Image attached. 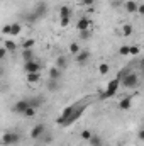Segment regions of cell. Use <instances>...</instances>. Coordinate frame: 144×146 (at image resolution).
Listing matches in <instances>:
<instances>
[{"instance_id": "obj_1", "label": "cell", "mask_w": 144, "mask_h": 146, "mask_svg": "<svg viewBox=\"0 0 144 146\" xmlns=\"http://www.w3.org/2000/svg\"><path fill=\"white\" fill-rule=\"evenodd\" d=\"M127 72H129V70H122V72L114 78V80H110V82H108L105 92H102V94H100V99H102V100H105V99H112V97L117 94V90H119V87H120V76H122L124 73H127Z\"/></svg>"}, {"instance_id": "obj_2", "label": "cell", "mask_w": 144, "mask_h": 146, "mask_svg": "<svg viewBox=\"0 0 144 146\" xmlns=\"http://www.w3.org/2000/svg\"><path fill=\"white\" fill-rule=\"evenodd\" d=\"M88 106H90V102H88V100H81V102L76 106V109H75L71 114H70V117H68V119L63 122V127H66V126H71L73 122H76V121H78V119L83 115V112L87 110V107H88Z\"/></svg>"}, {"instance_id": "obj_3", "label": "cell", "mask_w": 144, "mask_h": 146, "mask_svg": "<svg viewBox=\"0 0 144 146\" xmlns=\"http://www.w3.org/2000/svg\"><path fill=\"white\" fill-rule=\"evenodd\" d=\"M120 85L124 88H137L139 85V75L136 72H127L120 76Z\"/></svg>"}, {"instance_id": "obj_4", "label": "cell", "mask_w": 144, "mask_h": 146, "mask_svg": "<svg viewBox=\"0 0 144 146\" xmlns=\"http://www.w3.org/2000/svg\"><path fill=\"white\" fill-rule=\"evenodd\" d=\"M20 134L19 133H15V131H7L3 136H2V139H0V145L2 146H15L20 143Z\"/></svg>"}, {"instance_id": "obj_5", "label": "cell", "mask_w": 144, "mask_h": 146, "mask_svg": "<svg viewBox=\"0 0 144 146\" xmlns=\"http://www.w3.org/2000/svg\"><path fill=\"white\" fill-rule=\"evenodd\" d=\"M80 102H81V100H76L75 104H71V106H68L66 109H63V112H61V115H59V117L56 119V124H58V126H63V122H65V121H66V119L70 117V114H71V112H73L75 109H76V106H78Z\"/></svg>"}, {"instance_id": "obj_6", "label": "cell", "mask_w": 144, "mask_h": 146, "mask_svg": "<svg viewBox=\"0 0 144 146\" xmlns=\"http://www.w3.org/2000/svg\"><path fill=\"white\" fill-rule=\"evenodd\" d=\"M32 12L36 14V17L41 21V19H44L46 17V14H48V3L44 2V0H41V2H37L36 7L32 9Z\"/></svg>"}, {"instance_id": "obj_7", "label": "cell", "mask_w": 144, "mask_h": 146, "mask_svg": "<svg viewBox=\"0 0 144 146\" xmlns=\"http://www.w3.org/2000/svg\"><path fill=\"white\" fill-rule=\"evenodd\" d=\"M44 133H46V124H44V122H39V124H36V126L31 129V134H29V136H31V139H36L37 141V139L42 138Z\"/></svg>"}, {"instance_id": "obj_8", "label": "cell", "mask_w": 144, "mask_h": 146, "mask_svg": "<svg viewBox=\"0 0 144 146\" xmlns=\"http://www.w3.org/2000/svg\"><path fill=\"white\" fill-rule=\"evenodd\" d=\"M22 68H24L26 73H39L42 66H41V63H39L37 60H32V61H26V63L22 65Z\"/></svg>"}, {"instance_id": "obj_9", "label": "cell", "mask_w": 144, "mask_h": 146, "mask_svg": "<svg viewBox=\"0 0 144 146\" xmlns=\"http://www.w3.org/2000/svg\"><path fill=\"white\" fill-rule=\"evenodd\" d=\"M27 107H29V100H27V99H20V100H17V102L12 106V112L22 115V112L27 109Z\"/></svg>"}, {"instance_id": "obj_10", "label": "cell", "mask_w": 144, "mask_h": 146, "mask_svg": "<svg viewBox=\"0 0 144 146\" xmlns=\"http://www.w3.org/2000/svg\"><path fill=\"white\" fill-rule=\"evenodd\" d=\"M76 29H78V31L92 29V19H90V17H87V15L80 17V19H78V22H76Z\"/></svg>"}, {"instance_id": "obj_11", "label": "cell", "mask_w": 144, "mask_h": 146, "mask_svg": "<svg viewBox=\"0 0 144 146\" xmlns=\"http://www.w3.org/2000/svg\"><path fill=\"white\" fill-rule=\"evenodd\" d=\"M75 60H76V63L85 65V63L90 60V51H87V49H80V53L75 54Z\"/></svg>"}, {"instance_id": "obj_12", "label": "cell", "mask_w": 144, "mask_h": 146, "mask_svg": "<svg viewBox=\"0 0 144 146\" xmlns=\"http://www.w3.org/2000/svg\"><path fill=\"white\" fill-rule=\"evenodd\" d=\"M20 60L26 63V61H32V60H36V53H34V49H22V53H20Z\"/></svg>"}, {"instance_id": "obj_13", "label": "cell", "mask_w": 144, "mask_h": 146, "mask_svg": "<svg viewBox=\"0 0 144 146\" xmlns=\"http://www.w3.org/2000/svg\"><path fill=\"white\" fill-rule=\"evenodd\" d=\"M63 78V72L59 70V68H56V66H51L49 68V80H61Z\"/></svg>"}, {"instance_id": "obj_14", "label": "cell", "mask_w": 144, "mask_h": 146, "mask_svg": "<svg viewBox=\"0 0 144 146\" xmlns=\"http://www.w3.org/2000/svg\"><path fill=\"white\" fill-rule=\"evenodd\" d=\"M137 2L136 0H126L124 2V7H126V10L129 12V14H136V10H137Z\"/></svg>"}, {"instance_id": "obj_15", "label": "cell", "mask_w": 144, "mask_h": 146, "mask_svg": "<svg viewBox=\"0 0 144 146\" xmlns=\"http://www.w3.org/2000/svg\"><path fill=\"white\" fill-rule=\"evenodd\" d=\"M26 80L29 85H36L41 80V73H26Z\"/></svg>"}, {"instance_id": "obj_16", "label": "cell", "mask_w": 144, "mask_h": 146, "mask_svg": "<svg viewBox=\"0 0 144 146\" xmlns=\"http://www.w3.org/2000/svg\"><path fill=\"white\" fill-rule=\"evenodd\" d=\"M132 106V97H124L120 102H119V109L120 110H129Z\"/></svg>"}, {"instance_id": "obj_17", "label": "cell", "mask_w": 144, "mask_h": 146, "mask_svg": "<svg viewBox=\"0 0 144 146\" xmlns=\"http://www.w3.org/2000/svg\"><path fill=\"white\" fill-rule=\"evenodd\" d=\"M59 19H71V9L68 5L59 7Z\"/></svg>"}, {"instance_id": "obj_18", "label": "cell", "mask_w": 144, "mask_h": 146, "mask_svg": "<svg viewBox=\"0 0 144 146\" xmlns=\"http://www.w3.org/2000/svg\"><path fill=\"white\" fill-rule=\"evenodd\" d=\"M22 33V24L20 22H12L10 24V36H19Z\"/></svg>"}, {"instance_id": "obj_19", "label": "cell", "mask_w": 144, "mask_h": 146, "mask_svg": "<svg viewBox=\"0 0 144 146\" xmlns=\"http://www.w3.org/2000/svg\"><path fill=\"white\" fill-rule=\"evenodd\" d=\"M27 100H29V106H32V107H36V109H39V107L44 104V97H41V95L32 97V99H27Z\"/></svg>"}, {"instance_id": "obj_20", "label": "cell", "mask_w": 144, "mask_h": 146, "mask_svg": "<svg viewBox=\"0 0 144 146\" xmlns=\"http://www.w3.org/2000/svg\"><path fill=\"white\" fill-rule=\"evenodd\" d=\"M54 66H56V68H59V70L63 72V70L68 66V60H66V56H58V58H56V65H54Z\"/></svg>"}, {"instance_id": "obj_21", "label": "cell", "mask_w": 144, "mask_h": 146, "mask_svg": "<svg viewBox=\"0 0 144 146\" xmlns=\"http://www.w3.org/2000/svg\"><path fill=\"white\" fill-rule=\"evenodd\" d=\"M46 87H48V90H49V92H58L61 85H59V82H58V80H48Z\"/></svg>"}, {"instance_id": "obj_22", "label": "cell", "mask_w": 144, "mask_h": 146, "mask_svg": "<svg viewBox=\"0 0 144 146\" xmlns=\"http://www.w3.org/2000/svg\"><path fill=\"white\" fill-rule=\"evenodd\" d=\"M88 145H90V146H104V141H102V138H100V136L92 134V136H90V139H88Z\"/></svg>"}, {"instance_id": "obj_23", "label": "cell", "mask_w": 144, "mask_h": 146, "mask_svg": "<svg viewBox=\"0 0 144 146\" xmlns=\"http://www.w3.org/2000/svg\"><path fill=\"white\" fill-rule=\"evenodd\" d=\"M36 114H37V109L36 107H32V106H29L27 109L22 112V115H24L26 119H32V117H36Z\"/></svg>"}, {"instance_id": "obj_24", "label": "cell", "mask_w": 144, "mask_h": 146, "mask_svg": "<svg viewBox=\"0 0 144 146\" xmlns=\"http://www.w3.org/2000/svg\"><path fill=\"white\" fill-rule=\"evenodd\" d=\"M34 46H36V39H34V37H29V39L22 41V44H20L22 49H32Z\"/></svg>"}, {"instance_id": "obj_25", "label": "cell", "mask_w": 144, "mask_h": 146, "mask_svg": "<svg viewBox=\"0 0 144 146\" xmlns=\"http://www.w3.org/2000/svg\"><path fill=\"white\" fill-rule=\"evenodd\" d=\"M3 48H5V51H15V49H17V44H15V41L7 39V41L3 42Z\"/></svg>"}, {"instance_id": "obj_26", "label": "cell", "mask_w": 144, "mask_h": 146, "mask_svg": "<svg viewBox=\"0 0 144 146\" xmlns=\"http://www.w3.org/2000/svg\"><path fill=\"white\" fill-rule=\"evenodd\" d=\"M132 33H134V27H132L131 24H124V26H122V36L127 37V36H131Z\"/></svg>"}, {"instance_id": "obj_27", "label": "cell", "mask_w": 144, "mask_h": 146, "mask_svg": "<svg viewBox=\"0 0 144 146\" xmlns=\"http://www.w3.org/2000/svg\"><path fill=\"white\" fill-rule=\"evenodd\" d=\"M24 17H26V21H27L29 24H34V22H37V21H39V19L36 17V14H34L32 10H31V12H27V14H26Z\"/></svg>"}, {"instance_id": "obj_28", "label": "cell", "mask_w": 144, "mask_h": 146, "mask_svg": "<svg viewBox=\"0 0 144 146\" xmlns=\"http://www.w3.org/2000/svg\"><path fill=\"white\" fill-rule=\"evenodd\" d=\"M141 53V48L137 46V44H134V46H129V54L131 56H137Z\"/></svg>"}, {"instance_id": "obj_29", "label": "cell", "mask_w": 144, "mask_h": 146, "mask_svg": "<svg viewBox=\"0 0 144 146\" xmlns=\"http://www.w3.org/2000/svg\"><path fill=\"white\" fill-rule=\"evenodd\" d=\"M80 37H81L83 41H88V39L92 37V29H87V31H80Z\"/></svg>"}, {"instance_id": "obj_30", "label": "cell", "mask_w": 144, "mask_h": 146, "mask_svg": "<svg viewBox=\"0 0 144 146\" xmlns=\"http://www.w3.org/2000/svg\"><path fill=\"white\" fill-rule=\"evenodd\" d=\"M108 72H110V66H108L107 63H102V65L98 66V73H100V75H107Z\"/></svg>"}, {"instance_id": "obj_31", "label": "cell", "mask_w": 144, "mask_h": 146, "mask_svg": "<svg viewBox=\"0 0 144 146\" xmlns=\"http://www.w3.org/2000/svg\"><path fill=\"white\" fill-rule=\"evenodd\" d=\"M68 49H70V53H71V54H76V53H80V49H81V48H80L76 42H71V44L68 46Z\"/></svg>"}, {"instance_id": "obj_32", "label": "cell", "mask_w": 144, "mask_h": 146, "mask_svg": "<svg viewBox=\"0 0 144 146\" xmlns=\"http://www.w3.org/2000/svg\"><path fill=\"white\" fill-rule=\"evenodd\" d=\"M119 54L120 56H129V46H120L119 48Z\"/></svg>"}, {"instance_id": "obj_33", "label": "cell", "mask_w": 144, "mask_h": 146, "mask_svg": "<svg viewBox=\"0 0 144 146\" xmlns=\"http://www.w3.org/2000/svg\"><path fill=\"white\" fill-rule=\"evenodd\" d=\"M90 136H92V131H88V129H85V131H81V139H85V141H88V139H90Z\"/></svg>"}, {"instance_id": "obj_34", "label": "cell", "mask_w": 144, "mask_h": 146, "mask_svg": "<svg viewBox=\"0 0 144 146\" xmlns=\"http://www.w3.org/2000/svg\"><path fill=\"white\" fill-rule=\"evenodd\" d=\"M2 34H5V36H10V24H5V26L2 27Z\"/></svg>"}, {"instance_id": "obj_35", "label": "cell", "mask_w": 144, "mask_h": 146, "mask_svg": "<svg viewBox=\"0 0 144 146\" xmlns=\"http://www.w3.org/2000/svg\"><path fill=\"white\" fill-rule=\"evenodd\" d=\"M70 21H71V19H59L61 27H68V26H70Z\"/></svg>"}, {"instance_id": "obj_36", "label": "cell", "mask_w": 144, "mask_h": 146, "mask_svg": "<svg viewBox=\"0 0 144 146\" xmlns=\"http://www.w3.org/2000/svg\"><path fill=\"white\" fill-rule=\"evenodd\" d=\"M44 136V134H42ZM44 145H51L53 143V134H49V136H44V141H42Z\"/></svg>"}, {"instance_id": "obj_37", "label": "cell", "mask_w": 144, "mask_h": 146, "mask_svg": "<svg viewBox=\"0 0 144 146\" xmlns=\"http://www.w3.org/2000/svg\"><path fill=\"white\" fill-rule=\"evenodd\" d=\"M81 3L87 7H92V5H95V0H81Z\"/></svg>"}, {"instance_id": "obj_38", "label": "cell", "mask_w": 144, "mask_h": 146, "mask_svg": "<svg viewBox=\"0 0 144 146\" xmlns=\"http://www.w3.org/2000/svg\"><path fill=\"white\" fill-rule=\"evenodd\" d=\"M136 12L143 15V14H144V5H141V3H139V5H137V10H136Z\"/></svg>"}, {"instance_id": "obj_39", "label": "cell", "mask_w": 144, "mask_h": 146, "mask_svg": "<svg viewBox=\"0 0 144 146\" xmlns=\"http://www.w3.org/2000/svg\"><path fill=\"white\" fill-rule=\"evenodd\" d=\"M5 54H7L5 48H0V60H3V58H5Z\"/></svg>"}, {"instance_id": "obj_40", "label": "cell", "mask_w": 144, "mask_h": 146, "mask_svg": "<svg viewBox=\"0 0 144 146\" xmlns=\"http://www.w3.org/2000/svg\"><path fill=\"white\" fill-rule=\"evenodd\" d=\"M137 138H139V139H141V141H143V139H144V131H143V129H141V131H139V134H137Z\"/></svg>"}, {"instance_id": "obj_41", "label": "cell", "mask_w": 144, "mask_h": 146, "mask_svg": "<svg viewBox=\"0 0 144 146\" xmlns=\"http://www.w3.org/2000/svg\"><path fill=\"white\" fill-rule=\"evenodd\" d=\"M0 76H3V70L2 68H0Z\"/></svg>"}, {"instance_id": "obj_42", "label": "cell", "mask_w": 144, "mask_h": 146, "mask_svg": "<svg viewBox=\"0 0 144 146\" xmlns=\"http://www.w3.org/2000/svg\"><path fill=\"white\" fill-rule=\"evenodd\" d=\"M0 2H2V0H0Z\"/></svg>"}]
</instances>
